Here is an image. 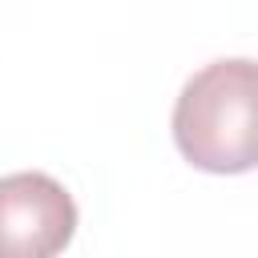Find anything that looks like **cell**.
<instances>
[{
  "mask_svg": "<svg viewBox=\"0 0 258 258\" xmlns=\"http://www.w3.org/2000/svg\"><path fill=\"white\" fill-rule=\"evenodd\" d=\"M173 141L194 169H258V60L226 56L198 69L173 101Z\"/></svg>",
  "mask_w": 258,
  "mask_h": 258,
  "instance_id": "cell-1",
  "label": "cell"
},
{
  "mask_svg": "<svg viewBox=\"0 0 258 258\" xmlns=\"http://www.w3.org/2000/svg\"><path fill=\"white\" fill-rule=\"evenodd\" d=\"M77 234L73 194L40 169L0 177V258H56Z\"/></svg>",
  "mask_w": 258,
  "mask_h": 258,
  "instance_id": "cell-2",
  "label": "cell"
}]
</instances>
